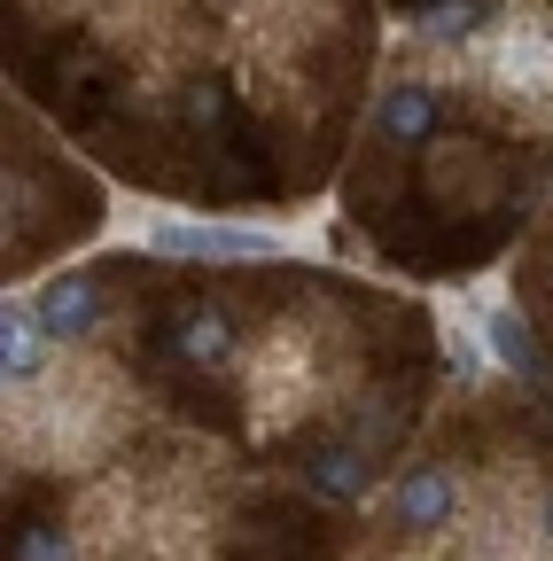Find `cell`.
<instances>
[{
	"label": "cell",
	"mask_w": 553,
	"mask_h": 561,
	"mask_svg": "<svg viewBox=\"0 0 553 561\" xmlns=\"http://www.w3.org/2000/svg\"><path fill=\"white\" fill-rule=\"evenodd\" d=\"M16 561H87V538L71 523H24L16 530Z\"/></svg>",
	"instance_id": "obj_15"
},
{
	"label": "cell",
	"mask_w": 553,
	"mask_h": 561,
	"mask_svg": "<svg viewBox=\"0 0 553 561\" xmlns=\"http://www.w3.org/2000/svg\"><path fill=\"white\" fill-rule=\"evenodd\" d=\"M483 24H492L483 0H429V9H413V16L398 24V39H422V47H437V55H468V47L483 39Z\"/></svg>",
	"instance_id": "obj_14"
},
{
	"label": "cell",
	"mask_w": 553,
	"mask_h": 561,
	"mask_svg": "<svg viewBox=\"0 0 553 561\" xmlns=\"http://www.w3.org/2000/svg\"><path fill=\"white\" fill-rule=\"evenodd\" d=\"M110 234L180 265H289L327 250V234L297 219H203V210H164V203H117Z\"/></svg>",
	"instance_id": "obj_2"
},
{
	"label": "cell",
	"mask_w": 553,
	"mask_h": 561,
	"mask_svg": "<svg viewBox=\"0 0 553 561\" xmlns=\"http://www.w3.org/2000/svg\"><path fill=\"white\" fill-rule=\"evenodd\" d=\"M468 55H475L483 94L515 125H553V9L507 0V9H492V24H483V39Z\"/></svg>",
	"instance_id": "obj_4"
},
{
	"label": "cell",
	"mask_w": 553,
	"mask_h": 561,
	"mask_svg": "<svg viewBox=\"0 0 553 561\" xmlns=\"http://www.w3.org/2000/svg\"><path fill=\"white\" fill-rule=\"evenodd\" d=\"M32 9H47V16H71V9H87V0H32Z\"/></svg>",
	"instance_id": "obj_17"
},
{
	"label": "cell",
	"mask_w": 553,
	"mask_h": 561,
	"mask_svg": "<svg viewBox=\"0 0 553 561\" xmlns=\"http://www.w3.org/2000/svg\"><path fill=\"white\" fill-rule=\"evenodd\" d=\"M390 530L398 538H437V530H452L460 523V507H468V483H460V468L452 460H422V468H405L398 483H390Z\"/></svg>",
	"instance_id": "obj_5"
},
{
	"label": "cell",
	"mask_w": 553,
	"mask_h": 561,
	"mask_svg": "<svg viewBox=\"0 0 553 561\" xmlns=\"http://www.w3.org/2000/svg\"><path fill=\"white\" fill-rule=\"evenodd\" d=\"M304 491H312V500H335V507H359L367 491H375V453H367L359 437H327V445H312Z\"/></svg>",
	"instance_id": "obj_11"
},
{
	"label": "cell",
	"mask_w": 553,
	"mask_h": 561,
	"mask_svg": "<svg viewBox=\"0 0 553 561\" xmlns=\"http://www.w3.org/2000/svg\"><path fill=\"white\" fill-rule=\"evenodd\" d=\"M530 530H538V546H553V483L538 491V515H530Z\"/></svg>",
	"instance_id": "obj_16"
},
{
	"label": "cell",
	"mask_w": 553,
	"mask_h": 561,
	"mask_svg": "<svg viewBox=\"0 0 553 561\" xmlns=\"http://www.w3.org/2000/svg\"><path fill=\"white\" fill-rule=\"evenodd\" d=\"M437 117H445V94H437L429 79H398V87H382V102H375V133L390 140V149H422V140L437 133Z\"/></svg>",
	"instance_id": "obj_13"
},
{
	"label": "cell",
	"mask_w": 553,
	"mask_h": 561,
	"mask_svg": "<svg viewBox=\"0 0 553 561\" xmlns=\"http://www.w3.org/2000/svg\"><path fill=\"white\" fill-rule=\"evenodd\" d=\"M475 297H483V335H492V367H499V382H538L545 375V351H538V328H530V312L507 297V280L499 273H483L475 280Z\"/></svg>",
	"instance_id": "obj_9"
},
{
	"label": "cell",
	"mask_w": 553,
	"mask_h": 561,
	"mask_svg": "<svg viewBox=\"0 0 553 561\" xmlns=\"http://www.w3.org/2000/svg\"><path fill=\"white\" fill-rule=\"evenodd\" d=\"M437 343H445V375H452V390L499 382V367H492V335H483V297H475V280L437 297Z\"/></svg>",
	"instance_id": "obj_8"
},
{
	"label": "cell",
	"mask_w": 553,
	"mask_h": 561,
	"mask_svg": "<svg viewBox=\"0 0 553 561\" xmlns=\"http://www.w3.org/2000/svg\"><path fill=\"white\" fill-rule=\"evenodd\" d=\"M429 195L452 210H483L507 195V157L475 149V140H437L429 149Z\"/></svg>",
	"instance_id": "obj_10"
},
{
	"label": "cell",
	"mask_w": 553,
	"mask_h": 561,
	"mask_svg": "<svg viewBox=\"0 0 553 561\" xmlns=\"http://www.w3.org/2000/svg\"><path fill=\"white\" fill-rule=\"evenodd\" d=\"M125 405V382L110 359L94 351H62V359L9 390V460L32 468V476H55V468H87L117 445V413Z\"/></svg>",
	"instance_id": "obj_1"
},
{
	"label": "cell",
	"mask_w": 553,
	"mask_h": 561,
	"mask_svg": "<svg viewBox=\"0 0 553 561\" xmlns=\"http://www.w3.org/2000/svg\"><path fill=\"white\" fill-rule=\"evenodd\" d=\"M32 312H39V328H47L62 351H87V343L110 328V289H102L87 265H62L55 280H39V289H32Z\"/></svg>",
	"instance_id": "obj_6"
},
{
	"label": "cell",
	"mask_w": 553,
	"mask_h": 561,
	"mask_svg": "<svg viewBox=\"0 0 553 561\" xmlns=\"http://www.w3.org/2000/svg\"><path fill=\"white\" fill-rule=\"evenodd\" d=\"M242 405H250V430L257 437H289L297 421H312L327 405V351H320V328L304 320H281L250 335L242 351Z\"/></svg>",
	"instance_id": "obj_3"
},
{
	"label": "cell",
	"mask_w": 553,
	"mask_h": 561,
	"mask_svg": "<svg viewBox=\"0 0 553 561\" xmlns=\"http://www.w3.org/2000/svg\"><path fill=\"white\" fill-rule=\"evenodd\" d=\"M545 195H553V187H545Z\"/></svg>",
	"instance_id": "obj_18"
},
{
	"label": "cell",
	"mask_w": 553,
	"mask_h": 561,
	"mask_svg": "<svg viewBox=\"0 0 553 561\" xmlns=\"http://www.w3.org/2000/svg\"><path fill=\"white\" fill-rule=\"evenodd\" d=\"M62 359V343L39 328V312H32V297H9V312H0V375H9V390H24V382H39L47 367Z\"/></svg>",
	"instance_id": "obj_12"
},
{
	"label": "cell",
	"mask_w": 553,
	"mask_h": 561,
	"mask_svg": "<svg viewBox=\"0 0 553 561\" xmlns=\"http://www.w3.org/2000/svg\"><path fill=\"white\" fill-rule=\"evenodd\" d=\"M164 343H172V359L195 367V375H242V351H250V335L234 328L227 305H180L164 320Z\"/></svg>",
	"instance_id": "obj_7"
}]
</instances>
